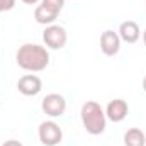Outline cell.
<instances>
[{"label": "cell", "instance_id": "obj_1", "mask_svg": "<svg viewBox=\"0 0 146 146\" xmlns=\"http://www.w3.org/2000/svg\"><path fill=\"white\" fill-rule=\"evenodd\" d=\"M15 61H17L19 68H22L26 72L31 73L42 72L49 65V51L41 44L26 42L17 49Z\"/></svg>", "mask_w": 146, "mask_h": 146}, {"label": "cell", "instance_id": "obj_2", "mask_svg": "<svg viewBox=\"0 0 146 146\" xmlns=\"http://www.w3.org/2000/svg\"><path fill=\"white\" fill-rule=\"evenodd\" d=\"M80 119L82 124L85 127V131L92 136H99L106 131L107 126V117H106V110L100 107L99 102L95 100H87L82 109H80Z\"/></svg>", "mask_w": 146, "mask_h": 146}, {"label": "cell", "instance_id": "obj_3", "mask_svg": "<svg viewBox=\"0 0 146 146\" xmlns=\"http://www.w3.org/2000/svg\"><path fill=\"white\" fill-rule=\"evenodd\" d=\"M42 41H44L46 48H49V49H63L68 41L66 29L58 24L46 26V29L42 33Z\"/></svg>", "mask_w": 146, "mask_h": 146}, {"label": "cell", "instance_id": "obj_4", "mask_svg": "<svg viewBox=\"0 0 146 146\" xmlns=\"http://www.w3.org/2000/svg\"><path fill=\"white\" fill-rule=\"evenodd\" d=\"M37 134H39V141L44 146H58L60 141L63 139V131H61L60 124H56L54 121L41 122Z\"/></svg>", "mask_w": 146, "mask_h": 146}, {"label": "cell", "instance_id": "obj_5", "mask_svg": "<svg viewBox=\"0 0 146 146\" xmlns=\"http://www.w3.org/2000/svg\"><path fill=\"white\" fill-rule=\"evenodd\" d=\"M41 109L49 117H61L66 112V100L60 94H48L41 102Z\"/></svg>", "mask_w": 146, "mask_h": 146}, {"label": "cell", "instance_id": "obj_6", "mask_svg": "<svg viewBox=\"0 0 146 146\" xmlns=\"http://www.w3.org/2000/svg\"><path fill=\"white\" fill-rule=\"evenodd\" d=\"M17 90L26 97H34L42 90V80L34 73L22 75L17 82Z\"/></svg>", "mask_w": 146, "mask_h": 146}, {"label": "cell", "instance_id": "obj_7", "mask_svg": "<svg viewBox=\"0 0 146 146\" xmlns=\"http://www.w3.org/2000/svg\"><path fill=\"white\" fill-rule=\"evenodd\" d=\"M129 114V106L124 99H114L106 107V117L112 122H122Z\"/></svg>", "mask_w": 146, "mask_h": 146}, {"label": "cell", "instance_id": "obj_8", "mask_svg": "<svg viewBox=\"0 0 146 146\" xmlns=\"http://www.w3.org/2000/svg\"><path fill=\"white\" fill-rule=\"evenodd\" d=\"M121 42L122 41H121L119 34L107 29L100 36V49H102V53L106 56H115L119 53V49H121Z\"/></svg>", "mask_w": 146, "mask_h": 146}, {"label": "cell", "instance_id": "obj_9", "mask_svg": "<svg viewBox=\"0 0 146 146\" xmlns=\"http://www.w3.org/2000/svg\"><path fill=\"white\" fill-rule=\"evenodd\" d=\"M117 34L121 37V41H124L127 44H134L139 39V36H141V29H139L138 22H134V21H124L119 26Z\"/></svg>", "mask_w": 146, "mask_h": 146}, {"label": "cell", "instance_id": "obj_10", "mask_svg": "<svg viewBox=\"0 0 146 146\" xmlns=\"http://www.w3.org/2000/svg\"><path fill=\"white\" fill-rule=\"evenodd\" d=\"M124 146H146V136L139 127H131L124 133Z\"/></svg>", "mask_w": 146, "mask_h": 146}, {"label": "cell", "instance_id": "obj_11", "mask_svg": "<svg viewBox=\"0 0 146 146\" xmlns=\"http://www.w3.org/2000/svg\"><path fill=\"white\" fill-rule=\"evenodd\" d=\"M34 19H36L37 24H42V26H51L54 24V21L58 19V14L46 9L44 5H37L34 9Z\"/></svg>", "mask_w": 146, "mask_h": 146}, {"label": "cell", "instance_id": "obj_12", "mask_svg": "<svg viewBox=\"0 0 146 146\" xmlns=\"http://www.w3.org/2000/svg\"><path fill=\"white\" fill-rule=\"evenodd\" d=\"M41 5H44L46 9H49V10L60 14L61 9L65 7V0H41Z\"/></svg>", "mask_w": 146, "mask_h": 146}, {"label": "cell", "instance_id": "obj_13", "mask_svg": "<svg viewBox=\"0 0 146 146\" xmlns=\"http://www.w3.org/2000/svg\"><path fill=\"white\" fill-rule=\"evenodd\" d=\"M0 7H2V12L12 10L15 7V0H0Z\"/></svg>", "mask_w": 146, "mask_h": 146}, {"label": "cell", "instance_id": "obj_14", "mask_svg": "<svg viewBox=\"0 0 146 146\" xmlns=\"http://www.w3.org/2000/svg\"><path fill=\"white\" fill-rule=\"evenodd\" d=\"M2 146H24L21 141H17V139H9V141H5Z\"/></svg>", "mask_w": 146, "mask_h": 146}, {"label": "cell", "instance_id": "obj_15", "mask_svg": "<svg viewBox=\"0 0 146 146\" xmlns=\"http://www.w3.org/2000/svg\"><path fill=\"white\" fill-rule=\"evenodd\" d=\"M21 2H24V3H27V5H36L39 0H21Z\"/></svg>", "mask_w": 146, "mask_h": 146}, {"label": "cell", "instance_id": "obj_16", "mask_svg": "<svg viewBox=\"0 0 146 146\" xmlns=\"http://www.w3.org/2000/svg\"><path fill=\"white\" fill-rule=\"evenodd\" d=\"M143 90H145V92H146V76H145V78H143Z\"/></svg>", "mask_w": 146, "mask_h": 146}, {"label": "cell", "instance_id": "obj_17", "mask_svg": "<svg viewBox=\"0 0 146 146\" xmlns=\"http://www.w3.org/2000/svg\"><path fill=\"white\" fill-rule=\"evenodd\" d=\"M143 42H145V46H146V29H145V33H143Z\"/></svg>", "mask_w": 146, "mask_h": 146}, {"label": "cell", "instance_id": "obj_18", "mask_svg": "<svg viewBox=\"0 0 146 146\" xmlns=\"http://www.w3.org/2000/svg\"><path fill=\"white\" fill-rule=\"evenodd\" d=\"M0 12H2V7H0Z\"/></svg>", "mask_w": 146, "mask_h": 146}]
</instances>
